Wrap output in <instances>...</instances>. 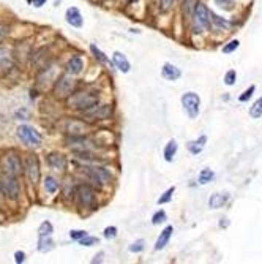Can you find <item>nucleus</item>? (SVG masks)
<instances>
[{"mask_svg":"<svg viewBox=\"0 0 262 264\" xmlns=\"http://www.w3.org/2000/svg\"><path fill=\"white\" fill-rule=\"evenodd\" d=\"M0 170L4 174H10L14 177H19L24 171V164L21 161V157L14 151L7 152L5 155L0 157Z\"/></svg>","mask_w":262,"mask_h":264,"instance_id":"f257e3e1","label":"nucleus"},{"mask_svg":"<svg viewBox=\"0 0 262 264\" xmlns=\"http://www.w3.org/2000/svg\"><path fill=\"white\" fill-rule=\"evenodd\" d=\"M98 103V93L95 92H79L70 98V105L79 111H89Z\"/></svg>","mask_w":262,"mask_h":264,"instance_id":"f03ea898","label":"nucleus"},{"mask_svg":"<svg viewBox=\"0 0 262 264\" xmlns=\"http://www.w3.org/2000/svg\"><path fill=\"white\" fill-rule=\"evenodd\" d=\"M24 171L32 185H37L40 180V161L35 154H27L24 158Z\"/></svg>","mask_w":262,"mask_h":264,"instance_id":"7ed1b4c3","label":"nucleus"},{"mask_svg":"<svg viewBox=\"0 0 262 264\" xmlns=\"http://www.w3.org/2000/svg\"><path fill=\"white\" fill-rule=\"evenodd\" d=\"M182 105L190 119H196L201 111V98L194 92H187L182 95Z\"/></svg>","mask_w":262,"mask_h":264,"instance_id":"20e7f679","label":"nucleus"},{"mask_svg":"<svg viewBox=\"0 0 262 264\" xmlns=\"http://www.w3.org/2000/svg\"><path fill=\"white\" fill-rule=\"evenodd\" d=\"M18 138L30 147H38L41 144V135L34 127L29 125H21L18 128Z\"/></svg>","mask_w":262,"mask_h":264,"instance_id":"39448f33","label":"nucleus"},{"mask_svg":"<svg viewBox=\"0 0 262 264\" xmlns=\"http://www.w3.org/2000/svg\"><path fill=\"white\" fill-rule=\"evenodd\" d=\"M0 184H2L4 195H7L10 200H18L19 193H21V187H19V182H18V177L10 176V174H4L2 179H0Z\"/></svg>","mask_w":262,"mask_h":264,"instance_id":"423d86ee","label":"nucleus"},{"mask_svg":"<svg viewBox=\"0 0 262 264\" xmlns=\"http://www.w3.org/2000/svg\"><path fill=\"white\" fill-rule=\"evenodd\" d=\"M74 86H76V81L71 78V73L63 75V76H60V79L56 82L54 93H56V97H59V98H67V97L71 93V90L74 89Z\"/></svg>","mask_w":262,"mask_h":264,"instance_id":"0eeeda50","label":"nucleus"},{"mask_svg":"<svg viewBox=\"0 0 262 264\" xmlns=\"http://www.w3.org/2000/svg\"><path fill=\"white\" fill-rule=\"evenodd\" d=\"M14 68V56L10 49L0 47V78L8 76V73Z\"/></svg>","mask_w":262,"mask_h":264,"instance_id":"6e6552de","label":"nucleus"},{"mask_svg":"<svg viewBox=\"0 0 262 264\" xmlns=\"http://www.w3.org/2000/svg\"><path fill=\"white\" fill-rule=\"evenodd\" d=\"M194 19H196V24H198V30L196 32H201V29H207L210 26V11L207 10L204 4H198V7H196Z\"/></svg>","mask_w":262,"mask_h":264,"instance_id":"1a4fd4ad","label":"nucleus"},{"mask_svg":"<svg viewBox=\"0 0 262 264\" xmlns=\"http://www.w3.org/2000/svg\"><path fill=\"white\" fill-rule=\"evenodd\" d=\"M86 173L90 176V179H93L100 185L111 182V173L104 168H86Z\"/></svg>","mask_w":262,"mask_h":264,"instance_id":"9d476101","label":"nucleus"},{"mask_svg":"<svg viewBox=\"0 0 262 264\" xmlns=\"http://www.w3.org/2000/svg\"><path fill=\"white\" fill-rule=\"evenodd\" d=\"M77 195L81 198V203H83L86 207H93V204H95V193H93L92 187L81 185L77 188Z\"/></svg>","mask_w":262,"mask_h":264,"instance_id":"9b49d317","label":"nucleus"},{"mask_svg":"<svg viewBox=\"0 0 262 264\" xmlns=\"http://www.w3.org/2000/svg\"><path fill=\"white\" fill-rule=\"evenodd\" d=\"M172 233H174L172 225L166 226L165 229L161 231L160 236H158V239H156V244H155V250H156V252H158V250H163V249H165V247L168 245V242H169V239H171Z\"/></svg>","mask_w":262,"mask_h":264,"instance_id":"f8f14e48","label":"nucleus"},{"mask_svg":"<svg viewBox=\"0 0 262 264\" xmlns=\"http://www.w3.org/2000/svg\"><path fill=\"white\" fill-rule=\"evenodd\" d=\"M47 164L51 166L54 171H63L67 168V160L60 154H51L47 157Z\"/></svg>","mask_w":262,"mask_h":264,"instance_id":"ddd939ff","label":"nucleus"},{"mask_svg":"<svg viewBox=\"0 0 262 264\" xmlns=\"http://www.w3.org/2000/svg\"><path fill=\"white\" fill-rule=\"evenodd\" d=\"M67 22L73 27H83V14L76 7H71L67 10Z\"/></svg>","mask_w":262,"mask_h":264,"instance_id":"4468645a","label":"nucleus"},{"mask_svg":"<svg viewBox=\"0 0 262 264\" xmlns=\"http://www.w3.org/2000/svg\"><path fill=\"white\" fill-rule=\"evenodd\" d=\"M229 201V193H214L208 198V207L210 209H220Z\"/></svg>","mask_w":262,"mask_h":264,"instance_id":"2eb2a0df","label":"nucleus"},{"mask_svg":"<svg viewBox=\"0 0 262 264\" xmlns=\"http://www.w3.org/2000/svg\"><path fill=\"white\" fill-rule=\"evenodd\" d=\"M161 75H163V78L168 79V81H177L180 76H182V71H180L175 67V65H172V63H165V65H163Z\"/></svg>","mask_w":262,"mask_h":264,"instance_id":"dca6fc26","label":"nucleus"},{"mask_svg":"<svg viewBox=\"0 0 262 264\" xmlns=\"http://www.w3.org/2000/svg\"><path fill=\"white\" fill-rule=\"evenodd\" d=\"M111 106L109 105H103V106H96V109L92 108V111L89 109L87 115L89 117H96V121H103V119H108L111 115Z\"/></svg>","mask_w":262,"mask_h":264,"instance_id":"f3484780","label":"nucleus"},{"mask_svg":"<svg viewBox=\"0 0 262 264\" xmlns=\"http://www.w3.org/2000/svg\"><path fill=\"white\" fill-rule=\"evenodd\" d=\"M112 60H114V63H116V67H117L122 73H128V71H129L131 65H129V62H128V59L125 57V54L116 51V53H114V56H112Z\"/></svg>","mask_w":262,"mask_h":264,"instance_id":"a211bd4d","label":"nucleus"},{"mask_svg":"<svg viewBox=\"0 0 262 264\" xmlns=\"http://www.w3.org/2000/svg\"><path fill=\"white\" fill-rule=\"evenodd\" d=\"M205 142H207V136H205V135H202L198 141H190V142L187 144V147H188V151H190L193 155H198V154H201V152H202Z\"/></svg>","mask_w":262,"mask_h":264,"instance_id":"6ab92c4d","label":"nucleus"},{"mask_svg":"<svg viewBox=\"0 0 262 264\" xmlns=\"http://www.w3.org/2000/svg\"><path fill=\"white\" fill-rule=\"evenodd\" d=\"M83 68H84V62L81 57H71L70 62L67 63V70L71 75H79L81 71H83Z\"/></svg>","mask_w":262,"mask_h":264,"instance_id":"aec40b11","label":"nucleus"},{"mask_svg":"<svg viewBox=\"0 0 262 264\" xmlns=\"http://www.w3.org/2000/svg\"><path fill=\"white\" fill-rule=\"evenodd\" d=\"M177 149H178V146H177V141L175 139H171L166 147H165V160L166 161H172V158L175 157L177 154Z\"/></svg>","mask_w":262,"mask_h":264,"instance_id":"412c9836","label":"nucleus"},{"mask_svg":"<svg viewBox=\"0 0 262 264\" xmlns=\"http://www.w3.org/2000/svg\"><path fill=\"white\" fill-rule=\"evenodd\" d=\"M54 247V241L51 239V236H40V241H38V250L40 252H49L53 250Z\"/></svg>","mask_w":262,"mask_h":264,"instance_id":"4be33fe9","label":"nucleus"},{"mask_svg":"<svg viewBox=\"0 0 262 264\" xmlns=\"http://www.w3.org/2000/svg\"><path fill=\"white\" fill-rule=\"evenodd\" d=\"M250 115H251V119H260L262 117V97L257 98V100L253 103V106L250 108Z\"/></svg>","mask_w":262,"mask_h":264,"instance_id":"5701e85b","label":"nucleus"},{"mask_svg":"<svg viewBox=\"0 0 262 264\" xmlns=\"http://www.w3.org/2000/svg\"><path fill=\"white\" fill-rule=\"evenodd\" d=\"M214 177H215V173L212 171V170H202V171L199 173L198 182H199L201 185H205V184L212 182V180H214Z\"/></svg>","mask_w":262,"mask_h":264,"instance_id":"b1692460","label":"nucleus"},{"mask_svg":"<svg viewBox=\"0 0 262 264\" xmlns=\"http://www.w3.org/2000/svg\"><path fill=\"white\" fill-rule=\"evenodd\" d=\"M44 188H46V191L47 193H56L57 190H59V182L54 179V177H51V176H47L46 177V180H44Z\"/></svg>","mask_w":262,"mask_h":264,"instance_id":"393cba45","label":"nucleus"},{"mask_svg":"<svg viewBox=\"0 0 262 264\" xmlns=\"http://www.w3.org/2000/svg\"><path fill=\"white\" fill-rule=\"evenodd\" d=\"M196 7H198V0H184V14L187 18H190L194 13Z\"/></svg>","mask_w":262,"mask_h":264,"instance_id":"a878e982","label":"nucleus"},{"mask_svg":"<svg viewBox=\"0 0 262 264\" xmlns=\"http://www.w3.org/2000/svg\"><path fill=\"white\" fill-rule=\"evenodd\" d=\"M90 51L93 53V56H95L96 60H100L101 63H109V59L100 51V47H96L95 44H90Z\"/></svg>","mask_w":262,"mask_h":264,"instance_id":"bb28decb","label":"nucleus"},{"mask_svg":"<svg viewBox=\"0 0 262 264\" xmlns=\"http://www.w3.org/2000/svg\"><path fill=\"white\" fill-rule=\"evenodd\" d=\"M38 234L40 236H51L53 234V225L49 222H43L38 228Z\"/></svg>","mask_w":262,"mask_h":264,"instance_id":"cd10ccee","label":"nucleus"},{"mask_svg":"<svg viewBox=\"0 0 262 264\" xmlns=\"http://www.w3.org/2000/svg\"><path fill=\"white\" fill-rule=\"evenodd\" d=\"M174 191H175V187L168 188L165 193H163V196H160L158 204H166V203H169V201L172 200V195H174Z\"/></svg>","mask_w":262,"mask_h":264,"instance_id":"c85d7f7f","label":"nucleus"},{"mask_svg":"<svg viewBox=\"0 0 262 264\" xmlns=\"http://www.w3.org/2000/svg\"><path fill=\"white\" fill-rule=\"evenodd\" d=\"M240 46V41L239 40H232V41H229L224 47H223V54H231V53H234L235 49Z\"/></svg>","mask_w":262,"mask_h":264,"instance_id":"c756f323","label":"nucleus"},{"mask_svg":"<svg viewBox=\"0 0 262 264\" xmlns=\"http://www.w3.org/2000/svg\"><path fill=\"white\" fill-rule=\"evenodd\" d=\"M235 79H237V73L235 70H229L224 76V84L226 86H234L235 84Z\"/></svg>","mask_w":262,"mask_h":264,"instance_id":"7c9ffc66","label":"nucleus"},{"mask_svg":"<svg viewBox=\"0 0 262 264\" xmlns=\"http://www.w3.org/2000/svg\"><path fill=\"white\" fill-rule=\"evenodd\" d=\"M166 220H168V217H166V212L161 209V210L155 212V215H153V219H152V223H153V225H160V223L166 222Z\"/></svg>","mask_w":262,"mask_h":264,"instance_id":"2f4dec72","label":"nucleus"},{"mask_svg":"<svg viewBox=\"0 0 262 264\" xmlns=\"http://www.w3.org/2000/svg\"><path fill=\"white\" fill-rule=\"evenodd\" d=\"M144 247H145V242L142 239H139V241H136V242H133L129 245V252L131 253H139V252L144 250Z\"/></svg>","mask_w":262,"mask_h":264,"instance_id":"473e14b6","label":"nucleus"},{"mask_svg":"<svg viewBox=\"0 0 262 264\" xmlns=\"http://www.w3.org/2000/svg\"><path fill=\"white\" fill-rule=\"evenodd\" d=\"M254 90H256V87L254 86H250L247 90H245L240 97H239V100L242 102V103H245V102H248L250 100V98L253 97V93H254Z\"/></svg>","mask_w":262,"mask_h":264,"instance_id":"72a5a7b5","label":"nucleus"},{"mask_svg":"<svg viewBox=\"0 0 262 264\" xmlns=\"http://www.w3.org/2000/svg\"><path fill=\"white\" fill-rule=\"evenodd\" d=\"M210 16H212V21L215 22V26H218V27H229V22L226 19H221L220 16H217L215 13L210 11Z\"/></svg>","mask_w":262,"mask_h":264,"instance_id":"f704fd0d","label":"nucleus"},{"mask_svg":"<svg viewBox=\"0 0 262 264\" xmlns=\"http://www.w3.org/2000/svg\"><path fill=\"white\" fill-rule=\"evenodd\" d=\"M86 236H87V231H83V229H73L71 233H70V237L74 239V241H81Z\"/></svg>","mask_w":262,"mask_h":264,"instance_id":"c9c22d12","label":"nucleus"},{"mask_svg":"<svg viewBox=\"0 0 262 264\" xmlns=\"http://www.w3.org/2000/svg\"><path fill=\"white\" fill-rule=\"evenodd\" d=\"M79 244H81V245H84V247H92L93 244H98V239H96V237L86 236V237H83V239L79 241Z\"/></svg>","mask_w":262,"mask_h":264,"instance_id":"e433bc0d","label":"nucleus"},{"mask_svg":"<svg viewBox=\"0 0 262 264\" xmlns=\"http://www.w3.org/2000/svg\"><path fill=\"white\" fill-rule=\"evenodd\" d=\"M116 236H117V228L116 226H109V228L104 229V237L106 239H114Z\"/></svg>","mask_w":262,"mask_h":264,"instance_id":"4c0bfd02","label":"nucleus"},{"mask_svg":"<svg viewBox=\"0 0 262 264\" xmlns=\"http://www.w3.org/2000/svg\"><path fill=\"white\" fill-rule=\"evenodd\" d=\"M172 5H174V0H161V10H163V11L171 10Z\"/></svg>","mask_w":262,"mask_h":264,"instance_id":"58836bf2","label":"nucleus"},{"mask_svg":"<svg viewBox=\"0 0 262 264\" xmlns=\"http://www.w3.org/2000/svg\"><path fill=\"white\" fill-rule=\"evenodd\" d=\"M7 32H8V27L5 24H0V43H2L4 38L7 37Z\"/></svg>","mask_w":262,"mask_h":264,"instance_id":"ea45409f","label":"nucleus"},{"mask_svg":"<svg viewBox=\"0 0 262 264\" xmlns=\"http://www.w3.org/2000/svg\"><path fill=\"white\" fill-rule=\"evenodd\" d=\"M215 2H217L220 7H226V8H231V5H232L231 0H215Z\"/></svg>","mask_w":262,"mask_h":264,"instance_id":"a19ab883","label":"nucleus"},{"mask_svg":"<svg viewBox=\"0 0 262 264\" xmlns=\"http://www.w3.org/2000/svg\"><path fill=\"white\" fill-rule=\"evenodd\" d=\"M16 262H24V259H25V253L24 252H16Z\"/></svg>","mask_w":262,"mask_h":264,"instance_id":"79ce46f5","label":"nucleus"},{"mask_svg":"<svg viewBox=\"0 0 262 264\" xmlns=\"http://www.w3.org/2000/svg\"><path fill=\"white\" fill-rule=\"evenodd\" d=\"M32 4L40 8V7H43V5L46 4V0H32Z\"/></svg>","mask_w":262,"mask_h":264,"instance_id":"37998d69","label":"nucleus"},{"mask_svg":"<svg viewBox=\"0 0 262 264\" xmlns=\"http://www.w3.org/2000/svg\"><path fill=\"white\" fill-rule=\"evenodd\" d=\"M101 258H103V253H100L98 256H95V259L92 262H101Z\"/></svg>","mask_w":262,"mask_h":264,"instance_id":"c03bdc74","label":"nucleus"},{"mask_svg":"<svg viewBox=\"0 0 262 264\" xmlns=\"http://www.w3.org/2000/svg\"><path fill=\"white\" fill-rule=\"evenodd\" d=\"M0 195H4V190H2V184H0Z\"/></svg>","mask_w":262,"mask_h":264,"instance_id":"a18cd8bd","label":"nucleus"},{"mask_svg":"<svg viewBox=\"0 0 262 264\" xmlns=\"http://www.w3.org/2000/svg\"><path fill=\"white\" fill-rule=\"evenodd\" d=\"M128 2H131V0H128Z\"/></svg>","mask_w":262,"mask_h":264,"instance_id":"49530a36","label":"nucleus"}]
</instances>
